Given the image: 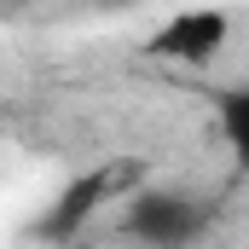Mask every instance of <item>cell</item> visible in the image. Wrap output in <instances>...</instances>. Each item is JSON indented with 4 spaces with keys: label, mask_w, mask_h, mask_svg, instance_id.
I'll use <instances>...</instances> for the list:
<instances>
[{
    "label": "cell",
    "mask_w": 249,
    "mask_h": 249,
    "mask_svg": "<svg viewBox=\"0 0 249 249\" xmlns=\"http://www.w3.org/2000/svg\"><path fill=\"white\" fill-rule=\"evenodd\" d=\"M99 191H105V180H81V186H75V191L58 203V214L47 220V232H70V226H75V220L93 209V197H99Z\"/></svg>",
    "instance_id": "3957f363"
},
{
    "label": "cell",
    "mask_w": 249,
    "mask_h": 249,
    "mask_svg": "<svg viewBox=\"0 0 249 249\" xmlns=\"http://www.w3.org/2000/svg\"><path fill=\"white\" fill-rule=\"evenodd\" d=\"M220 35H226V18H220V12H186V18H174V23L157 35V53H174V58L203 64L220 47Z\"/></svg>",
    "instance_id": "7a4b0ae2"
},
{
    "label": "cell",
    "mask_w": 249,
    "mask_h": 249,
    "mask_svg": "<svg viewBox=\"0 0 249 249\" xmlns=\"http://www.w3.org/2000/svg\"><path fill=\"white\" fill-rule=\"evenodd\" d=\"M197 226H203V214H197V203H186V197H139L133 214H127V232L145 238V244H157V249L191 244Z\"/></svg>",
    "instance_id": "6da1fadb"
}]
</instances>
